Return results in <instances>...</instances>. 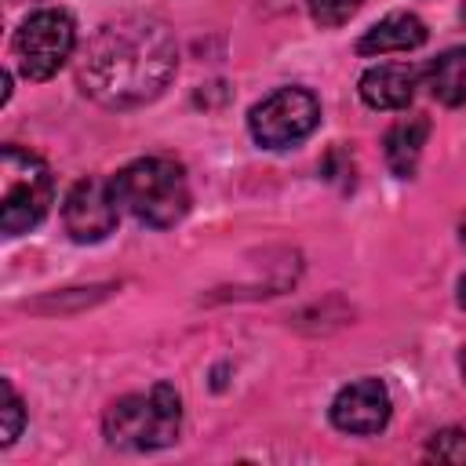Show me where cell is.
<instances>
[{
	"label": "cell",
	"instance_id": "obj_1",
	"mask_svg": "<svg viewBox=\"0 0 466 466\" xmlns=\"http://www.w3.org/2000/svg\"><path fill=\"white\" fill-rule=\"evenodd\" d=\"M178 47L160 18L120 15L95 29L87 40L76 84L106 109H131L153 102L175 76Z\"/></svg>",
	"mask_w": 466,
	"mask_h": 466
},
{
	"label": "cell",
	"instance_id": "obj_2",
	"mask_svg": "<svg viewBox=\"0 0 466 466\" xmlns=\"http://www.w3.org/2000/svg\"><path fill=\"white\" fill-rule=\"evenodd\" d=\"M109 186H113L116 204L153 229H171L189 211L186 167L171 157L131 160L109 178Z\"/></svg>",
	"mask_w": 466,
	"mask_h": 466
},
{
	"label": "cell",
	"instance_id": "obj_3",
	"mask_svg": "<svg viewBox=\"0 0 466 466\" xmlns=\"http://www.w3.org/2000/svg\"><path fill=\"white\" fill-rule=\"evenodd\" d=\"M178 426H182V400L167 382H157L149 393H127L113 400L102 419L106 441L131 451H153L175 444Z\"/></svg>",
	"mask_w": 466,
	"mask_h": 466
},
{
	"label": "cell",
	"instance_id": "obj_4",
	"mask_svg": "<svg viewBox=\"0 0 466 466\" xmlns=\"http://www.w3.org/2000/svg\"><path fill=\"white\" fill-rule=\"evenodd\" d=\"M51 197H55L51 167L22 146H4L0 153V229L7 237L29 233L47 215Z\"/></svg>",
	"mask_w": 466,
	"mask_h": 466
},
{
	"label": "cell",
	"instance_id": "obj_5",
	"mask_svg": "<svg viewBox=\"0 0 466 466\" xmlns=\"http://www.w3.org/2000/svg\"><path fill=\"white\" fill-rule=\"evenodd\" d=\"M76 47V25L66 11L58 7H44V11H33L18 29H15V40H11V51L18 58V69L22 76L29 80H47L55 76L69 55Z\"/></svg>",
	"mask_w": 466,
	"mask_h": 466
},
{
	"label": "cell",
	"instance_id": "obj_6",
	"mask_svg": "<svg viewBox=\"0 0 466 466\" xmlns=\"http://www.w3.org/2000/svg\"><path fill=\"white\" fill-rule=\"evenodd\" d=\"M320 124V102L306 87H277L248 113V131L262 149H288L313 135Z\"/></svg>",
	"mask_w": 466,
	"mask_h": 466
},
{
	"label": "cell",
	"instance_id": "obj_7",
	"mask_svg": "<svg viewBox=\"0 0 466 466\" xmlns=\"http://www.w3.org/2000/svg\"><path fill=\"white\" fill-rule=\"evenodd\" d=\"M116 215H120V204L113 197V186L106 178H95V175L80 178L62 204L66 233L76 244H95V240L109 237L116 229Z\"/></svg>",
	"mask_w": 466,
	"mask_h": 466
},
{
	"label": "cell",
	"instance_id": "obj_8",
	"mask_svg": "<svg viewBox=\"0 0 466 466\" xmlns=\"http://www.w3.org/2000/svg\"><path fill=\"white\" fill-rule=\"evenodd\" d=\"M393 400L382 379H357L350 386H342L331 400V422L342 433L364 437V433H379L390 422Z\"/></svg>",
	"mask_w": 466,
	"mask_h": 466
},
{
	"label": "cell",
	"instance_id": "obj_9",
	"mask_svg": "<svg viewBox=\"0 0 466 466\" xmlns=\"http://www.w3.org/2000/svg\"><path fill=\"white\" fill-rule=\"evenodd\" d=\"M422 73L404 66V62H379L371 69H364V76L357 80V91L364 98V106L371 109H404L415 98Z\"/></svg>",
	"mask_w": 466,
	"mask_h": 466
},
{
	"label": "cell",
	"instance_id": "obj_10",
	"mask_svg": "<svg viewBox=\"0 0 466 466\" xmlns=\"http://www.w3.org/2000/svg\"><path fill=\"white\" fill-rule=\"evenodd\" d=\"M426 22L411 11H393L382 22H375L360 40L357 51L360 55H390V51H415L426 44Z\"/></svg>",
	"mask_w": 466,
	"mask_h": 466
},
{
	"label": "cell",
	"instance_id": "obj_11",
	"mask_svg": "<svg viewBox=\"0 0 466 466\" xmlns=\"http://www.w3.org/2000/svg\"><path fill=\"white\" fill-rule=\"evenodd\" d=\"M430 138V120L426 116H404L397 120L390 131H386V164L397 178H411L415 167H419V157H422V146Z\"/></svg>",
	"mask_w": 466,
	"mask_h": 466
},
{
	"label": "cell",
	"instance_id": "obj_12",
	"mask_svg": "<svg viewBox=\"0 0 466 466\" xmlns=\"http://www.w3.org/2000/svg\"><path fill=\"white\" fill-rule=\"evenodd\" d=\"M422 84L444 106H466V47H448L422 69Z\"/></svg>",
	"mask_w": 466,
	"mask_h": 466
},
{
	"label": "cell",
	"instance_id": "obj_13",
	"mask_svg": "<svg viewBox=\"0 0 466 466\" xmlns=\"http://www.w3.org/2000/svg\"><path fill=\"white\" fill-rule=\"evenodd\" d=\"M426 455L437 459V462L466 466V430H441V433H433Z\"/></svg>",
	"mask_w": 466,
	"mask_h": 466
},
{
	"label": "cell",
	"instance_id": "obj_14",
	"mask_svg": "<svg viewBox=\"0 0 466 466\" xmlns=\"http://www.w3.org/2000/svg\"><path fill=\"white\" fill-rule=\"evenodd\" d=\"M360 4L364 0H309V18L320 29H335V25L350 22L360 11Z\"/></svg>",
	"mask_w": 466,
	"mask_h": 466
},
{
	"label": "cell",
	"instance_id": "obj_15",
	"mask_svg": "<svg viewBox=\"0 0 466 466\" xmlns=\"http://www.w3.org/2000/svg\"><path fill=\"white\" fill-rule=\"evenodd\" d=\"M0 386H4V437H0V444H11L25 426V408H22V397L15 393L11 379H4Z\"/></svg>",
	"mask_w": 466,
	"mask_h": 466
},
{
	"label": "cell",
	"instance_id": "obj_16",
	"mask_svg": "<svg viewBox=\"0 0 466 466\" xmlns=\"http://www.w3.org/2000/svg\"><path fill=\"white\" fill-rule=\"evenodd\" d=\"M459 302H462V306H466V277H462V280H459Z\"/></svg>",
	"mask_w": 466,
	"mask_h": 466
},
{
	"label": "cell",
	"instance_id": "obj_17",
	"mask_svg": "<svg viewBox=\"0 0 466 466\" xmlns=\"http://www.w3.org/2000/svg\"><path fill=\"white\" fill-rule=\"evenodd\" d=\"M462 371H466V350H462Z\"/></svg>",
	"mask_w": 466,
	"mask_h": 466
},
{
	"label": "cell",
	"instance_id": "obj_18",
	"mask_svg": "<svg viewBox=\"0 0 466 466\" xmlns=\"http://www.w3.org/2000/svg\"><path fill=\"white\" fill-rule=\"evenodd\" d=\"M462 244H466V222H462Z\"/></svg>",
	"mask_w": 466,
	"mask_h": 466
}]
</instances>
